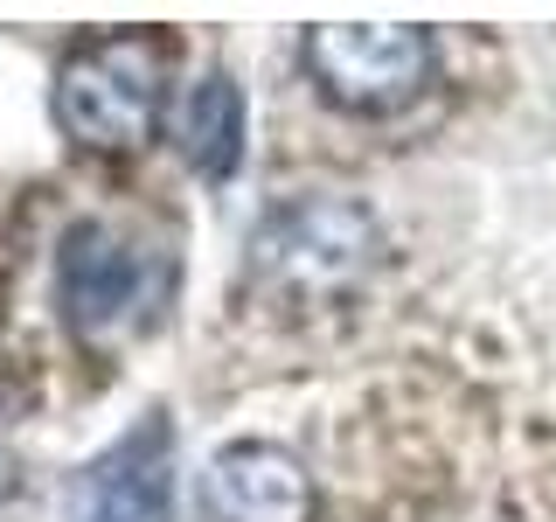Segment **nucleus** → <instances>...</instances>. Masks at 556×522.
<instances>
[{
    "mask_svg": "<svg viewBox=\"0 0 556 522\" xmlns=\"http://www.w3.org/2000/svg\"><path fill=\"white\" fill-rule=\"evenodd\" d=\"M174 147L202 182H230L243 167V91L230 70H202L174 104Z\"/></svg>",
    "mask_w": 556,
    "mask_h": 522,
    "instance_id": "obj_7",
    "label": "nucleus"
},
{
    "mask_svg": "<svg viewBox=\"0 0 556 522\" xmlns=\"http://www.w3.org/2000/svg\"><path fill=\"white\" fill-rule=\"evenodd\" d=\"M77 522H174V425L147 411L77 481Z\"/></svg>",
    "mask_w": 556,
    "mask_h": 522,
    "instance_id": "obj_5",
    "label": "nucleus"
},
{
    "mask_svg": "<svg viewBox=\"0 0 556 522\" xmlns=\"http://www.w3.org/2000/svg\"><path fill=\"white\" fill-rule=\"evenodd\" d=\"M202 501L216 522H313V474L300 452L271 439H237L208 460Z\"/></svg>",
    "mask_w": 556,
    "mask_h": 522,
    "instance_id": "obj_6",
    "label": "nucleus"
},
{
    "mask_svg": "<svg viewBox=\"0 0 556 522\" xmlns=\"http://www.w3.org/2000/svg\"><path fill=\"white\" fill-rule=\"evenodd\" d=\"M174 42L153 28H104L84 35L56 70V126L91 153L147 147L167 112Z\"/></svg>",
    "mask_w": 556,
    "mask_h": 522,
    "instance_id": "obj_3",
    "label": "nucleus"
},
{
    "mask_svg": "<svg viewBox=\"0 0 556 522\" xmlns=\"http://www.w3.org/2000/svg\"><path fill=\"white\" fill-rule=\"evenodd\" d=\"M382 265H390V237L376 209L313 188V196L265 209V223L243 244V293L278 321H313V313L355 307Z\"/></svg>",
    "mask_w": 556,
    "mask_h": 522,
    "instance_id": "obj_1",
    "label": "nucleus"
},
{
    "mask_svg": "<svg viewBox=\"0 0 556 522\" xmlns=\"http://www.w3.org/2000/svg\"><path fill=\"white\" fill-rule=\"evenodd\" d=\"M56 300H63V327L84 348H126L174 300V251L161 237H139L132 223L84 216L63 237Z\"/></svg>",
    "mask_w": 556,
    "mask_h": 522,
    "instance_id": "obj_2",
    "label": "nucleus"
},
{
    "mask_svg": "<svg viewBox=\"0 0 556 522\" xmlns=\"http://www.w3.org/2000/svg\"><path fill=\"white\" fill-rule=\"evenodd\" d=\"M300 70L334 112L390 119L417 104V91L431 84L439 42H431V28L410 22H320L300 35Z\"/></svg>",
    "mask_w": 556,
    "mask_h": 522,
    "instance_id": "obj_4",
    "label": "nucleus"
}]
</instances>
